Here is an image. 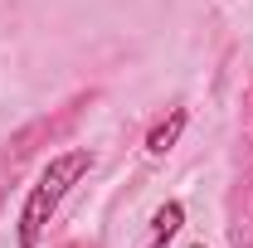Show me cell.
Wrapping results in <instances>:
<instances>
[{
  "instance_id": "2",
  "label": "cell",
  "mask_w": 253,
  "mask_h": 248,
  "mask_svg": "<svg viewBox=\"0 0 253 248\" xmlns=\"http://www.w3.org/2000/svg\"><path fill=\"white\" fill-rule=\"evenodd\" d=\"M185 122H190L185 107H170V117H161V122L146 131V156H170L175 141H180V131H185Z\"/></svg>"
},
{
  "instance_id": "3",
  "label": "cell",
  "mask_w": 253,
  "mask_h": 248,
  "mask_svg": "<svg viewBox=\"0 0 253 248\" xmlns=\"http://www.w3.org/2000/svg\"><path fill=\"white\" fill-rule=\"evenodd\" d=\"M185 229V205L180 200H166L156 214H151V234H146V248H166L175 234Z\"/></svg>"
},
{
  "instance_id": "4",
  "label": "cell",
  "mask_w": 253,
  "mask_h": 248,
  "mask_svg": "<svg viewBox=\"0 0 253 248\" xmlns=\"http://www.w3.org/2000/svg\"><path fill=\"white\" fill-rule=\"evenodd\" d=\"M190 248H205V244H190Z\"/></svg>"
},
{
  "instance_id": "1",
  "label": "cell",
  "mask_w": 253,
  "mask_h": 248,
  "mask_svg": "<svg viewBox=\"0 0 253 248\" xmlns=\"http://www.w3.org/2000/svg\"><path fill=\"white\" fill-rule=\"evenodd\" d=\"M88 170H93V151H83V146L49 156V165L39 170V180L30 185L25 205H20V219H15V239H20V248H39V244H44V234H49V219L59 214L63 195L78 185Z\"/></svg>"
}]
</instances>
